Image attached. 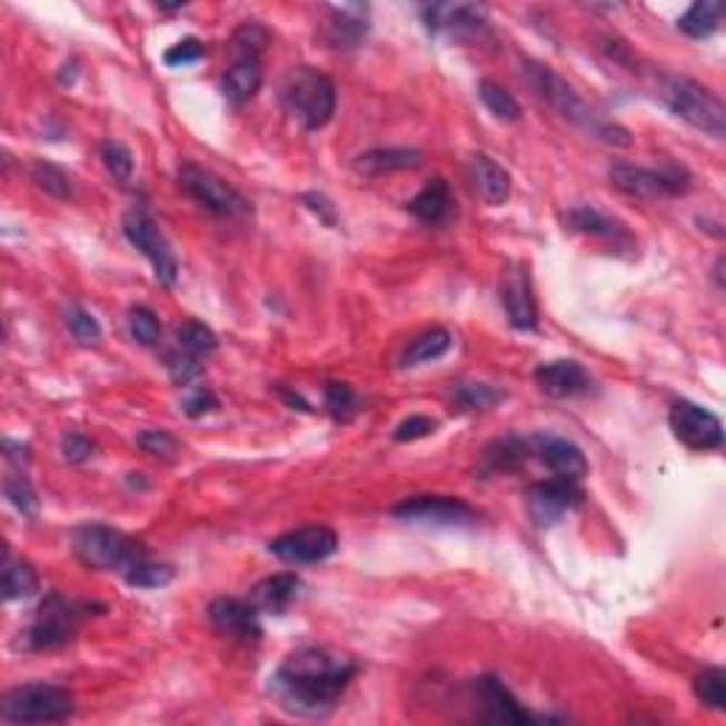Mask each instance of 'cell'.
I'll list each match as a JSON object with an SVG mask.
<instances>
[{
  "instance_id": "cell-1",
  "label": "cell",
  "mask_w": 726,
  "mask_h": 726,
  "mask_svg": "<svg viewBox=\"0 0 726 726\" xmlns=\"http://www.w3.org/2000/svg\"><path fill=\"white\" fill-rule=\"evenodd\" d=\"M358 673V664L352 656L332 647H304L270 676V695L278 707L301 718H327L344 689Z\"/></svg>"
},
{
  "instance_id": "cell-2",
  "label": "cell",
  "mask_w": 726,
  "mask_h": 726,
  "mask_svg": "<svg viewBox=\"0 0 726 726\" xmlns=\"http://www.w3.org/2000/svg\"><path fill=\"white\" fill-rule=\"evenodd\" d=\"M525 77H528V86L537 91L539 100L548 102L556 115L563 117V120H568L570 126H576L579 131L588 133V137L599 139V142H607V146H616V148L633 146V133L627 131L625 126L596 115L594 108L581 100L579 91H576L565 77L556 74L550 66L525 63Z\"/></svg>"
},
{
  "instance_id": "cell-3",
  "label": "cell",
  "mask_w": 726,
  "mask_h": 726,
  "mask_svg": "<svg viewBox=\"0 0 726 726\" xmlns=\"http://www.w3.org/2000/svg\"><path fill=\"white\" fill-rule=\"evenodd\" d=\"M71 550L91 570H122L128 574L139 563H146V545L128 537L122 530L100 523L77 525L71 530Z\"/></svg>"
},
{
  "instance_id": "cell-4",
  "label": "cell",
  "mask_w": 726,
  "mask_h": 726,
  "mask_svg": "<svg viewBox=\"0 0 726 726\" xmlns=\"http://www.w3.org/2000/svg\"><path fill=\"white\" fill-rule=\"evenodd\" d=\"M281 106L304 131H321L338 106L335 82L312 66H298L281 82Z\"/></svg>"
},
{
  "instance_id": "cell-5",
  "label": "cell",
  "mask_w": 726,
  "mask_h": 726,
  "mask_svg": "<svg viewBox=\"0 0 726 726\" xmlns=\"http://www.w3.org/2000/svg\"><path fill=\"white\" fill-rule=\"evenodd\" d=\"M664 106L684 122L713 139L726 137V106L715 91L689 77H667L662 82Z\"/></svg>"
},
{
  "instance_id": "cell-6",
  "label": "cell",
  "mask_w": 726,
  "mask_h": 726,
  "mask_svg": "<svg viewBox=\"0 0 726 726\" xmlns=\"http://www.w3.org/2000/svg\"><path fill=\"white\" fill-rule=\"evenodd\" d=\"M95 610H106L95 601H77L66 599L63 594H49L40 601L38 613H34L32 627L26 630V647L29 650H58L66 647L80 630V625L89 619Z\"/></svg>"
},
{
  "instance_id": "cell-7",
  "label": "cell",
  "mask_w": 726,
  "mask_h": 726,
  "mask_svg": "<svg viewBox=\"0 0 726 726\" xmlns=\"http://www.w3.org/2000/svg\"><path fill=\"white\" fill-rule=\"evenodd\" d=\"M74 715V695L58 684H23L3 695L0 718L7 724H63Z\"/></svg>"
},
{
  "instance_id": "cell-8",
  "label": "cell",
  "mask_w": 726,
  "mask_h": 726,
  "mask_svg": "<svg viewBox=\"0 0 726 726\" xmlns=\"http://www.w3.org/2000/svg\"><path fill=\"white\" fill-rule=\"evenodd\" d=\"M179 188L188 193L197 205H202L208 213L219 219H247L253 213L250 202L241 197L233 185H228L221 177H216L208 168H199L193 162H185L179 168Z\"/></svg>"
},
{
  "instance_id": "cell-9",
  "label": "cell",
  "mask_w": 726,
  "mask_h": 726,
  "mask_svg": "<svg viewBox=\"0 0 726 726\" xmlns=\"http://www.w3.org/2000/svg\"><path fill=\"white\" fill-rule=\"evenodd\" d=\"M122 233L126 239L137 247L139 253L146 256L153 267V276L162 287L177 285L179 265L177 256H173L171 245L165 239V233L159 230L157 221L151 219V213H146L142 208H131L126 216H122Z\"/></svg>"
},
{
  "instance_id": "cell-10",
  "label": "cell",
  "mask_w": 726,
  "mask_h": 726,
  "mask_svg": "<svg viewBox=\"0 0 726 726\" xmlns=\"http://www.w3.org/2000/svg\"><path fill=\"white\" fill-rule=\"evenodd\" d=\"M426 29L431 34H446V38L457 40V43L468 46H494L497 43V34L491 29V20L486 18L480 7H471V3H455V7H442V3H435V7L424 9Z\"/></svg>"
},
{
  "instance_id": "cell-11",
  "label": "cell",
  "mask_w": 726,
  "mask_h": 726,
  "mask_svg": "<svg viewBox=\"0 0 726 726\" xmlns=\"http://www.w3.org/2000/svg\"><path fill=\"white\" fill-rule=\"evenodd\" d=\"M610 182L627 193V197L658 202V199L682 197L689 190V173L684 168H667V171H653L642 165H613Z\"/></svg>"
},
{
  "instance_id": "cell-12",
  "label": "cell",
  "mask_w": 726,
  "mask_h": 726,
  "mask_svg": "<svg viewBox=\"0 0 726 726\" xmlns=\"http://www.w3.org/2000/svg\"><path fill=\"white\" fill-rule=\"evenodd\" d=\"M471 693H474V709H477V718L488 720V724L525 726V724H543V720H550V718H543V715L528 713V709L514 698L511 689L499 682L497 676L474 678Z\"/></svg>"
},
{
  "instance_id": "cell-13",
  "label": "cell",
  "mask_w": 726,
  "mask_h": 726,
  "mask_svg": "<svg viewBox=\"0 0 726 726\" xmlns=\"http://www.w3.org/2000/svg\"><path fill=\"white\" fill-rule=\"evenodd\" d=\"M669 429L693 451H715L724 446V426L718 417L693 400H676L669 406Z\"/></svg>"
},
{
  "instance_id": "cell-14",
  "label": "cell",
  "mask_w": 726,
  "mask_h": 726,
  "mask_svg": "<svg viewBox=\"0 0 726 726\" xmlns=\"http://www.w3.org/2000/svg\"><path fill=\"white\" fill-rule=\"evenodd\" d=\"M581 488L576 486L574 480H545L537 483V486L528 488V497H525V506H528L530 523L537 528H554L556 523H563L570 511L581 506Z\"/></svg>"
},
{
  "instance_id": "cell-15",
  "label": "cell",
  "mask_w": 726,
  "mask_h": 726,
  "mask_svg": "<svg viewBox=\"0 0 726 726\" xmlns=\"http://www.w3.org/2000/svg\"><path fill=\"white\" fill-rule=\"evenodd\" d=\"M392 517L415 525H440V528H457L471 525L477 519L474 508L457 497H440V494H424V497H406L392 508Z\"/></svg>"
},
{
  "instance_id": "cell-16",
  "label": "cell",
  "mask_w": 726,
  "mask_h": 726,
  "mask_svg": "<svg viewBox=\"0 0 726 726\" xmlns=\"http://www.w3.org/2000/svg\"><path fill=\"white\" fill-rule=\"evenodd\" d=\"M338 550V534L327 525H307L270 543V554L287 565H316Z\"/></svg>"
},
{
  "instance_id": "cell-17",
  "label": "cell",
  "mask_w": 726,
  "mask_h": 726,
  "mask_svg": "<svg viewBox=\"0 0 726 726\" xmlns=\"http://www.w3.org/2000/svg\"><path fill=\"white\" fill-rule=\"evenodd\" d=\"M208 619L221 636L236 638V642H241V645H256V642H261V636H265L259 610H256L250 601L221 596V599L210 601Z\"/></svg>"
},
{
  "instance_id": "cell-18",
  "label": "cell",
  "mask_w": 726,
  "mask_h": 726,
  "mask_svg": "<svg viewBox=\"0 0 726 726\" xmlns=\"http://www.w3.org/2000/svg\"><path fill=\"white\" fill-rule=\"evenodd\" d=\"M530 440V455L537 457L539 463L550 468L554 477L559 480H574L579 483L581 477H588V457L581 455V449L576 442L565 440L556 435H534Z\"/></svg>"
},
{
  "instance_id": "cell-19",
  "label": "cell",
  "mask_w": 726,
  "mask_h": 726,
  "mask_svg": "<svg viewBox=\"0 0 726 726\" xmlns=\"http://www.w3.org/2000/svg\"><path fill=\"white\" fill-rule=\"evenodd\" d=\"M534 380L548 398L570 400L594 392V378L576 360H548L534 369Z\"/></svg>"
},
{
  "instance_id": "cell-20",
  "label": "cell",
  "mask_w": 726,
  "mask_h": 726,
  "mask_svg": "<svg viewBox=\"0 0 726 726\" xmlns=\"http://www.w3.org/2000/svg\"><path fill=\"white\" fill-rule=\"evenodd\" d=\"M499 298H503V307H506V316L514 329L534 332L539 327L537 298H534V290H530V276L525 267L517 265L506 272L503 287H499Z\"/></svg>"
},
{
  "instance_id": "cell-21",
  "label": "cell",
  "mask_w": 726,
  "mask_h": 726,
  "mask_svg": "<svg viewBox=\"0 0 726 726\" xmlns=\"http://www.w3.org/2000/svg\"><path fill=\"white\" fill-rule=\"evenodd\" d=\"M565 225L574 233L590 236V239H605L613 247H619V250H633L636 247V239H633L630 230L619 219H613V216L601 213V210L590 208V205H579V208L570 210Z\"/></svg>"
},
{
  "instance_id": "cell-22",
  "label": "cell",
  "mask_w": 726,
  "mask_h": 726,
  "mask_svg": "<svg viewBox=\"0 0 726 726\" xmlns=\"http://www.w3.org/2000/svg\"><path fill=\"white\" fill-rule=\"evenodd\" d=\"M468 179H471V188L477 190V197L486 205H506L508 197H511V177L499 162H494L486 153H474L471 162H468Z\"/></svg>"
},
{
  "instance_id": "cell-23",
  "label": "cell",
  "mask_w": 726,
  "mask_h": 726,
  "mask_svg": "<svg viewBox=\"0 0 726 726\" xmlns=\"http://www.w3.org/2000/svg\"><path fill=\"white\" fill-rule=\"evenodd\" d=\"M301 594V579L290 570L272 574L267 579H261L253 590H250V605L259 613H270V616H281L290 610L292 601Z\"/></svg>"
},
{
  "instance_id": "cell-24",
  "label": "cell",
  "mask_w": 726,
  "mask_h": 726,
  "mask_svg": "<svg viewBox=\"0 0 726 726\" xmlns=\"http://www.w3.org/2000/svg\"><path fill=\"white\" fill-rule=\"evenodd\" d=\"M406 210H409L415 219L424 221V225H431V228L446 225V221L451 219V213H455V197H451L449 182L440 177L429 179V182L424 185V190L406 205Z\"/></svg>"
},
{
  "instance_id": "cell-25",
  "label": "cell",
  "mask_w": 726,
  "mask_h": 726,
  "mask_svg": "<svg viewBox=\"0 0 726 726\" xmlns=\"http://www.w3.org/2000/svg\"><path fill=\"white\" fill-rule=\"evenodd\" d=\"M261 82H265V69L259 58L233 60V66L221 77V95L230 106H245L259 95Z\"/></svg>"
},
{
  "instance_id": "cell-26",
  "label": "cell",
  "mask_w": 726,
  "mask_h": 726,
  "mask_svg": "<svg viewBox=\"0 0 726 726\" xmlns=\"http://www.w3.org/2000/svg\"><path fill=\"white\" fill-rule=\"evenodd\" d=\"M530 440L519 435H503L488 442L483 451V471L486 474H514L523 471L530 460Z\"/></svg>"
},
{
  "instance_id": "cell-27",
  "label": "cell",
  "mask_w": 726,
  "mask_h": 726,
  "mask_svg": "<svg viewBox=\"0 0 726 726\" xmlns=\"http://www.w3.org/2000/svg\"><path fill=\"white\" fill-rule=\"evenodd\" d=\"M424 165V153L415 148H375L355 159V171L360 177H384L395 171H411Z\"/></svg>"
},
{
  "instance_id": "cell-28",
  "label": "cell",
  "mask_w": 726,
  "mask_h": 726,
  "mask_svg": "<svg viewBox=\"0 0 726 726\" xmlns=\"http://www.w3.org/2000/svg\"><path fill=\"white\" fill-rule=\"evenodd\" d=\"M329 23H327V40L335 49H358L360 40L367 38L369 23L367 14L360 7H335L329 9Z\"/></svg>"
},
{
  "instance_id": "cell-29",
  "label": "cell",
  "mask_w": 726,
  "mask_h": 726,
  "mask_svg": "<svg viewBox=\"0 0 726 726\" xmlns=\"http://www.w3.org/2000/svg\"><path fill=\"white\" fill-rule=\"evenodd\" d=\"M724 12L726 7L720 0H698V3H693V7L687 9V14L678 18V29H682L687 38L695 40L713 38V34L718 32L720 20H724Z\"/></svg>"
},
{
  "instance_id": "cell-30",
  "label": "cell",
  "mask_w": 726,
  "mask_h": 726,
  "mask_svg": "<svg viewBox=\"0 0 726 726\" xmlns=\"http://www.w3.org/2000/svg\"><path fill=\"white\" fill-rule=\"evenodd\" d=\"M506 400V392L491 384H477V380H463L451 386V404L460 411H488Z\"/></svg>"
},
{
  "instance_id": "cell-31",
  "label": "cell",
  "mask_w": 726,
  "mask_h": 726,
  "mask_svg": "<svg viewBox=\"0 0 726 726\" xmlns=\"http://www.w3.org/2000/svg\"><path fill=\"white\" fill-rule=\"evenodd\" d=\"M451 349V332L449 329H429V332L417 335L409 349L404 352L400 364L404 367H420V364H431V360L442 358Z\"/></svg>"
},
{
  "instance_id": "cell-32",
  "label": "cell",
  "mask_w": 726,
  "mask_h": 726,
  "mask_svg": "<svg viewBox=\"0 0 726 726\" xmlns=\"http://www.w3.org/2000/svg\"><path fill=\"white\" fill-rule=\"evenodd\" d=\"M38 570L23 559H12L7 554V563H3V596H7V601L29 599V596L38 594Z\"/></svg>"
},
{
  "instance_id": "cell-33",
  "label": "cell",
  "mask_w": 726,
  "mask_h": 726,
  "mask_svg": "<svg viewBox=\"0 0 726 726\" xmlns=\"http://www.w3.org/2000/svg\"><path fill=\"white\" fill-rule=\"evenodd\" d=\"M693 693L707 709H715V713L726 709V669L707 667L704 673H698L693 682Z\"/></svg>"
},
{
  "instance_id": "cell-34",
  "label": "cell",
  "mask_w": 726,
  "mask_h": 726,
  "mask_svg": "<svg viewBox=\"0 0 726 726\" xmlns=\"http://www.w3.org/2000/svg\"><path fill=\"white\" fill-rule=\"evenodd\" d=\"M267 46H270V32H267L261 23H256V20H247V23H241L233 32V40H230V54H233V60H241V58L261 60V51H265Z\"/></svg>"
},
{
  "instance_id": "cell-35",
  "label": "cell",
  "mask_w": 726,
  "mask_h": 726,
  "mask_svg": "<svg viewBox=\"0 0 726 726\" xmlns=\"http://www.w3.org/2000/svg\"><path fill=\"white\" fill-rule=\"evenodd\" d=\"M480 100L499 122H519V117H523L519 102L514 100L511 91L503 89V86L494 80H480Z\"/></svg>"
},
{
  "instance_id": "cell-36",
  "label": "cell",
  "mask_w": 726,
  "mask_h": 726,
  "mask_svg": "<svg viewBox=\"0 0 726 726\" xmlns=\"http://www.w3.org/2000/svg\"><path fill=\"white\" fill-rule=\"evenodd\" d=\"M324 406H327V411L338 424H352L355 415H358V395L344 380H332L324 389Z\"/></svg>"
},
{
  "instance_id": "cell-37",
  "label": "cell",
  "mask_w": 726,
  "mask_h": 726,
  "mask_svg": "<svg viewBox=\"0 0 726 726\" xmlns=\"http://www.w3.org/2000/svg\"><path fill=\"white\" fill-rule=\"evenodd\" d=\"M177 338H179V349L197 355V358H208V355H213L216 347H219L216 332L202 321H185L182 327H179Z\"/></svg>"
},
{
  "instance_id": "cell-38",
  "label": "cell",
  "mask_w": 726,
  "mask_h": 726,
  "mask_svg": "<svg viewBox=\"0 0 726 726\" xmlns=\"http://www.w3.org/2000/svg\"><path fill=\"white\" fill-rule=\"evenodd\" d=\"M32 182L38 185L43 193H49V197L54 199H71V193H74V188H71V177L60 168V165L34 162Z\"/></svg>"
},
{
  "instance_id": "cell-39",
  "label": "cell",
  "mask_w": 726,
  "mask_h": 726,
  "mask_svg": "<svg viewBox=\"0 0 726 726\" xmlns=\"http://www.w3.org/2000/svg\"><path fill=\"white\" fill-rule=\"evenodd\" d=\"M100 157L106 171L117 179L120 185H128L133 177V153L128 151V146L117 142V139H106L100 146Z\"/></svg>"
},
{
  "instance_id": "cell-40",
  "label": "cell",
  "mask_w": 726,
  "mask_h": 726,
  "mask_svg": "<svg viewBox=\"0 0 726 726\" xmlns=\"http://www.w3.org/2000/svg\"><path fill=\"white\" fill-rule=\"evenodd\" d=\"M128 332L142 347H157L162 341V324H159V318L148 307H133L128 312Z\"/></svg>"
},
{
  "instance_id": "cell-41",
  "label": "cell",
  "mask_w": 726,
  "mask_h": 726,
  "mask_svg": "<svg viewBox=\"0 0 726 726\" xmlns=\"http://www.w3.org/2000/svg\"><path fill=\"white\" fill-rule=\"evenodd\" d=\"M177 570L171 565H153V563H139L137 568H131L126 574V581L131 588H142V590H153V588H165V585H171Z\"/></svg>"
},
{
  "instance_id": "cell-42",
  "label": "cell",
  "mask_w": 726,
  "mask_h": 726,
  "mask_svg": "<svg viewBox=\"0 0 726 726\" xmlns=\"http://www.w3.org/2000/svg\"><path fill=\"white\" fill-rule=\"evenodd\" d=\"M66 327H69L71 338H74L77 344H82V347H91V344H97L102 338L100 321H97L89 310L77 307V304L66 310Z\"/></svg>"
},
{
  "instance_id": "cell-43",
  "label": "cell",
  "mask_w": 726,
  "mask_h": 726,
  "mask_svg": "<svg viewBox=\"0 0 726 726\" xmlns=\"http://www.w3.org/2000/svg\"><path fill=\"white\" fill-rule=\"evenodd\" d=\"M137 446L146 455L157 457V460H173L179 451V440L171 435V431H162V429H151V431H142V435L137 437Z\"/></svg>"
},
{
  "instance_id": "cell-44",
  "label": "cell",
  "mask_w": 726,
  "mask_h": 726,
  "mask_svg": "<svg viewBox=\"0 0 726 726\" xmlns=\"http://www.w3.org/2000/svg\"><path fill=\"white\" fill-rule=\"evenodd\" d=\"M219 409V398L210 386H188L182 395V411L190 420H199L205 415H213Z\"/></svg>"
},
{
  "instance_id": "cell-45",
  "label": "cell",
  "mask_w": 726,
  "mask_h": 726,
  "mask_svg": "<svg viewBox=\"0 0 726 726\" xmlns=\"http://www.w3.org/2000/svg\"><path fill=\"white\" fill-rule=\"evenodd\" d=\"M3 491H7V499L23 517H38L40 499L38 494H34L32 483L26 480V477H12V480H7Z\"/></svg>"
},
{
  "instance_id": "cell-46",
  "label": "cell",
  "mask_w": 726,
  "mask_h": 726,
  "mask_svg": "<svg viewBox=\"0 0 726 726\" xmlns=\"http://www.w3.org/2000/svg\"><path fill=\"white\" fill-rule=\"evenodd\" d=\"M199 360L202 358L179 349V352H171L168 358H165V367H168V375H171L173 384L188 386L190 380H197L199 375H202V364H199Z\"/></svg>"
},
{
  "instance_id": "cell-47",
  "label": "cell",
  "mask_w": 726,
  "mask_h": 726,
  "mask_svg": "<svg viewBox=\"0 0 726 726\" xmlns=\"http://www.w3.org/2000/svg\"><path fill=\"white\" fill-rule=\"evenodd\" d=\"M202 58H205V46H202V40H197V38L182 40V43L171 46V49L162 54L165 66H171V69H182V66L199 63Z\"/></svg>"
},
{
  "instance_id": "cell-48",
  "label": "cell",
  "mask_w": 726,
  "mask_h": 726,
  "mask_svg": "<svg viewBox=\"0 0 726 726\" xmlns=\"http://www.w3.org/2000/svg\"><path fill=\"white\" fill-rule=\"evenodd\" d=\"M435 429H437V420H431V417L426 415H411L406 417L404 424H398V429L392 431V440L395 442L424 440V437L435 435Z\"/></svg>"
},
{
  "instance_id": "cell-49",
  "label": "cell",
  "mask_w": 726,
  "mask_h": 726,
  "mask_svg": "<svg viewBox=\"0 0 726 726\" xmlns=\"http://www.w3.org/2000/svg\"><path fill=\"white\" fill-rule=\"evenodd\" d=\"M60 451H63L66 463L80 466V463H89L95 457V442L82 435H66L63 442H60Z\"/></svg>"
},
{
  "instance_id": "cell-50",
  "label": "cell",
  "mask_w": 726,
  "mask_h": 726,
  "mask_svg": "<svg viewBox=\"0 0 726 726\" xmlns=\"http://www.w3.org/2000/svg\"><path fill=\"white\" fill-rule=\"evenodd\" d=\"M301 202L304 208L310 210V213H316L327 228H335V225H338V210H335V205L329 202L324 193H304Z\"/></svg>"
},
{
  "instance_id": "cell-51",
  "label": "cell",
  "mask_w": 726,
  "mask_h": 726,
  "mask_svg": "<svg viewBox=\"0 0 726 726\" xmlns=\"http://www.w3.org/2000/svg\"><path fill=\"white\" fill-rule=\"evenodd\" d=\"M3 449H7V457L9 463H14V466H29L32 463V451H29V446H23V442H14V440H3Z\"/></svg>"
},
{
  "instance_id": "cell-52",
  "label": "cell",
  "mask_w": 726,
  "mask_h": 726,
  "mask_svg": "<svg viewBox=\"0 0 726 726\" xmlns=\"http://www.w3.org/2000/svg\"><path fill=\"white\" fill-rule=\"evenodd\" d=\"M74 77H77V66L74 63H66L63 66V71H60V82H74Z\"/></svg>"
}]
</instances>
